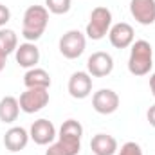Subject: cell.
Wrapping results in <instances>:
<instances>
[{
	"label": "cell",
	"mask_w": 155,
	"mask_h": 155,
	"mask_svg": "<svg viewBox=\"0 0 155 155\" xmlns=\"http://www.w3.org/2000/svg\"><path fill=\"white\" fill-rule=\"evenodd\" d=\"M49 25V11L45 5H29L24 13L22 36L27 41H36L41 38Z\"/></svg>",
	"instance_id": "cell-1"
},
{
	"label": "cell",
	"mask_w": 155,
	"mask_h": 155,
	"mask_svg": "<svg viewBox=\"0 0 155 155\" xmlns=\"http://www.w3.org/2000/svg\"><path fill=\"white\" fill-rule=\"evenodd\" d=\"M153 67V49L152 43L146 40H137L132 43L130 58H128V71L134 76H146Z\"/></svg>",
	"instance_id": "cell-2"
},
{
	"label": "cell",
	"mask_w": 155,
	"mask_h": 155,
	"mask_svg": "<svg viewBox=\"0 0 155 155\" xmlns=\"http://www.w3.org/2000/svg\"><path fill=\"white\" fill-rule=\"evenodd\" d=\"M112 27V13L108 7H103V5H97L92 9L90 13V20L87 24V31L85 35L90 40H103L108 31Z\"/></svg>",
	"instance_id": "cell-3"
},
{
	"label": "cell",
	"mask_w": 155,
	"mask_h": 155,
	"mask_svg": "<svg viewBox=\"0 0 155 155\" xmlns=\"http://www.w3.org/2000/svg\"><path fill=\"white\" fill-rule=\"evenodd\" d=\"M58 47H60V52H61L63 58H67V60H76V58H79V56L85 52L87 36H85L81 31H78V29H71V31H67V33L60 38Z\"/></svg>",
	"instance_id": "cell-4"
},
{
	"label": "cell",
	"mask_w": 155,
	"mask_h": 155,
	"mask_svg": "<svg viewBox=\"0 0 155 155\" xmlns=\"http://www.w3.org/2000/svg\"><path fill=\"white\" fill-rule=\"evenodd\" d=\"M18 103H20V110L25 114L40 112L49 103V88H27L25 92L20 94Z\"/></svg>",
	"instance_id": "cell-5"
},
{
	"label": "cell",
	"mask_w": 155,
	"mask_h": 155,
	"mask_svg": "<svg viewBox=\"0 0 155 155\" xmlns=\"http://www.w3.org/2000/svg\"><path fill=\"white\" fill-rule=\"evenodd\" d=\"M92 108L101 116H110L119 108V96L112 88H99L92 96Z\"/></svg>",
	"instance_id": "cell-6"
},
{
	"label": "cell",
	"mask_w": 155,
	"mask_h": 155,
	"mask_svg": "<svg viewBox=\"0 0 155 155\" xmlns=\"http://www.w3.org/2000/svg\"><path fill=\"white\" fill-rule=\"evenodd\" d=\"M114 71V58L108 52L97 51L87 60V72L92 78H105Z\"/></svg>",
	"instance_id": "cell-7"
},
{
	"label": "cell",
	"mask_w": 155,
	"mask_h": 155,
	"mask_svg": "<svg viewBox=\"0 0 155 155\" xmlns=\"http://www.w3.org/2000/svg\"><path fill=\"white\" fill-rule=\"evenodd\" d=\"M69 94L74 99H85L92 92V76L85 71H78L69 78Z\"/></svg>",
	"instance_id": "cell-8"
},
{
	"label": "cell",
	"mask_w": 155,
	"mask_h": 155,
	"mask_svg": "<svg viewBox=\"0 0 155 155\" xmlns=\"http://www.w3.org/2000/svg\"><path fill=\"white\" fill-rule=\"evenodd\" d=\"M29 137L36 144H40V146H47V144L54 143V139H56V128H54V124L49 119H38V121H35L31 124Z\"/></svg>",
	"instance_id": "cell-9"
},
{
	"label": "cell",
	"mask_w": 155,
	"mask_h": 155,
	"mask_svg": "<svg viewBox=\"0 0 155 155\" xmlns=\"http://www.w3.org/2000/svg\"><path fill=\"white\" fill-rule=\"evenodd\" d=\"M130 13L141 25L155 24V0H132Z\"/></svg>",
	"instance_id": "cell-10"
},
{
	"label": "cell",
	"mask_w": 155,
	"mask_h": 155,
	"mask_svg": "<svg viewBox=\"0 0 155 155\" xmlns=\"http://www.w3.org/2000/svg\"><path fill=\"white\" fill-rule=\"evenodd\" d=\"M79 150H81V139L79 137L58 134V141L49 144L45 155H78Z\"/></svg>",
	"instance_id": "cell-11"
},
{
	"label": "cell",
	"mask_w": 155,
	"mask_h": 155,
	"mask_svg": "<svg viewBox=\"0 0 155 155\" xmlns=\"http://www.w3.org/2000/svg\"><path fill=\"white\" fill-rule=\"evenodd\" d=\"M108 40L112 47L116 49H126L134 43V27L126 22H119L110 27L108 31Z\"/></svg>",
	"instance_id": "cell-12"
},
{
	"label": "cell",
	"mask_w": 155,
	"mask_h": 155,
	"mask_svg": "<svg viewBox=\"0 0 155 155\" xmlns=\"http://www.w3.org/2000/svg\"><path fill=\"white\" fill-rule=\"evenodd\" d=\"M29 139L31 137H29V132L25 128H22V126H11L5 132V135H4V146H5L7 152L16 153V152H22L27 146Z\"/></svg>",
	"instance_id": "cell-13"
},
{
	"label": "cell",
	"mask_w": 155,
	"mask_h": 155,
	"mask_svg": "<svg viewBox=\"0 0 155 155\" xmlns=\"http://www.w3.org/2000/svg\"><path fill=\"white\" fill-rule=\"evenodd\" d=\"M15 58H16V63L24 69H33L36 67V63L40 61V49L36 47L35 41H25V43H20L15 51Z\"/></svg>",
	"instance_id": "cell-14"
},
{
	"label": "cell",
	"mask_w": 155,
	"mask_h": 155,
	"mask_svg": "<svg viewBox=\"0 0 155 155\" xmlns=\"http://www.w3.org/2000/svg\"><path fill=\"white\" fill-rule=\"evenodd\" d=\"M90 150L94 155H114L117 152V141L108 134H96L90 141Z\"/></svg>",
	"instance_id": "cell-15"
},
{
	"label": "cell",
	"mask_w": 155,
	"mask_h": 155,
	"mask_svg": "<svg viewBox=\"0 0 155 155\" xmlns=\"http://www.w3.org/2000/svg\"><path fill=\"white\" fill-rule=\"evenodd\" d=\"M24 85H25V88H49L51 87V76L45 69L33 67L25 72Z\"/></svg>",
	"instance_id": "cell-16"
},
{
	"label": "cell",
	"mask_w": 155,
	"mask_h": 155,
	"mask_svg": "<svg viewBox=\"0 0 155 155\" xmlns=\"http://www.w3.org/2000/svg\"><path fill=\"white\" fill-rule=\"evenodd\" d=\"M18 114H20V103L16 97L13 96H5L0 99V121L2 123H15L18 119Z\"/></svg>",
	"instance_id": "cell-17"
},
{
	"label": "cell",
	"mask_w": 155,
	"mask_h": 155,
	"mask_svg": "<svg viewBox=\"0 0 155 155\" xmlns=\"http://www.w3.org/2000/svg\"><path fill=\"white\" fill-rule=\"evenodd\" d=\"M18 47V36L13 29H5L0 27V52H4L5 56H9L11 52H15Z\"/></svg>",
	"instance_id": "cell-18"
},
{
	"label": "cell",
	"mask_w": 155,
	"mask_h": 155,
	"mask_svg": "<svg viewBox=\"0 0 155 155\" xmlns=\"http://www.w3.org/2000/svg\"><path fill=\"white\" fill-rule=\"evenodd\" d=\"M58 134H60V135L79 137V139H81V135H83V126H81V123L76 121V119H67V121H63V124H61V128H60Z\"/></svg>",
	"instance_id": "cell-19"
},
{
	"label": "cell",
	"mask_w": 155,
	"mask_h": 155,
	"mask_svg": "<svg viewBox=\"0 0 155 155\" xmlns=\"http://www.w3.org/2000/svg\"><path fill=\"white\" fill-rule=\"evenodd\" d=\"M45 7L52 15H67L71 11V0H45Z\"/></svg>",
	"instance_id": "cell-20"
},
{
	"label": "cell",
	"mask_w": 155,
	"mask_h": 155,
	"mask_svg": "<svg viewBox=\"0 0 155 155\" xmlns=\"http://www.w3.org/2000/svg\"><path fill=\"white\" fill-rule=\"evenodd\" d=\"M117 155H143V150H141V146H139L137 143L128 141V143H124V144L121 146V150H119Z\"/></svg>",
	"instance_id": "cell-21"
},
{
	"label": "cell",
	"mask_w": 155,
	"mask_h": 155,
	"mask_svg": "<svg viewBox=\"0 0 155 155\" xmlns=\"http://www.w3.org/2000/svg\"><path fill=\"white\" fill-rule=\"evenodd\" d=\"M9 20H11V11H9V7H5L4 4H0V27H4Z\"/></svg>",
	"instance_id": "cell-22"
},
{
	"label": "cell",
	"mask_w": 155,
	"mask_h": 155,
	"mask_svg": "<svg viewBox=\"0 0 155 155\" xmlns=\"http://www.w3.org/2000/svg\"><path fill=\"white\" fill-rule=\"evenodd\" d=\"M146 119H148V123L155 128V105H152V107L148 108V112H146Z\"/></svg>",
	"instance_id": "cell-23"
},
{
	"label": "cell",
	"mask_w": 155,
	"mask_h": 155,
	"mask_svg": "<svg viewBox=\"0 0 155 155\" xmlns=\"http://www.w3.org/2000/svg\"><path fill=\"white\" fill-rule=\"evenodd\" d=\"M5 63H7V56L4 52H0V72L5 69Z\"/></svg>",
	"instance_id": "cell-24"
},
{
	"label": "cell",
	"mask_w": 155,
	"mask_h": 155,
	"mask_svg": "<svg viewBox=\"0 0 155 155\" xmlns=\"http://www.w3.org/2000/svg\"><path fill=\"white\" fill-rule=\"evenodd\" d=\"M150 90H152V94H153V97H155V72L150 76Z\"/></svg>",
	"instance_id": "cell-25"
}]
</instances>
